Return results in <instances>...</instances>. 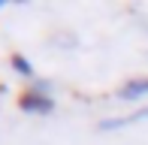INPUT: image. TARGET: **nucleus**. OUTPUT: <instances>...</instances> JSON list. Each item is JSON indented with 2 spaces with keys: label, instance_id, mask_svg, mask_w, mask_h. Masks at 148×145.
Segmentation results:
<instances>
[{
  "label": "nucleus",
  "instance_id": "obj_4",
  "mask_svg": "<svg viewBox=\"0 0 148 145\" xmlns=\"http://www.w3.org/2000/svg\"><path fill=\"white\" fill-rule=\"evenodd\" d=\"M9 64H12V70H15L21 79H33V76H36V72H33V67H30V61H27L24 55H18V51L9 57Z\"/></svg>",
  "mask_w": 148,
  "mask_h": 145
},
{
  "label": "nucleus",
  "instance_id": "obj_1",
  "mask_svg": "<svg viewBox=\"0 0 148 145\" xmlns=\"http://www.w3.org/2000/svg\"><path fill=\"white\" fill-rule=\"evenodd\" d=\"M18 106H21V112H30V115H45V112H51V109H55V100H51L49 94L24 91V94L18 97Z\"/></svg>",
  "mask_w": 148,
  "mask_h": 145
},
{
  "label": "nucleus",
  "instance_id": "obj_3",
  "mask_svg": "<svg viewBox=\"0 0 148 145\" xmlns=\"http://www.w3.org/2000/svg\"><path fill=\"white\" fill-rule=\"evenodd\" d=\"M145 118H148V106L136 109V112H130V115H124V118H106L103 124H97V130H100V133H109V130L130 127V124H136V121H145Z\"/></svg>",
  "mask_w": 148,
  "mask_h": 145
},
{
  "label": "nucleus",
  "instance_id": "obj_2",
  "mask_svg": "<svg viewBox=\"0 0 148 145\" xmlns=\"http://www.w3.org/2000/svg\"><path fill=\"white\" fill-rule=\"evenodd\" d=\"M148 97V76H136V79H127L124 85L118 88V100L133 103V100H142Z\"/></svg>",
  "mask_w": 148,
  "mask_h": 145
}]
</instances>
